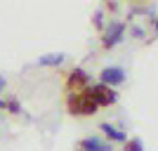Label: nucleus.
Listing matches in <instances>:
<instances>
[{
  "mask_svg": "<svg viewBox=\"0 0 158 151\" xmlns=\"http://www.w3.org/2000/svg\"><path fill=\"white\" fill-rule=\"evenodd\" d=\"M85 97H90L94 102L97 106H111V104H116L118 102V92L113 90V87H109V85H90V87H85V92H83Z\"/></svg>",
  "mask_w": 158,
  "mask_h": 151,
  "instance_id": "f257e3e1",
  "label": "nucleus"
},
{
  "mask_svg": "<svg viewBox=\"0 0 158 151\" xmlns=\"http://www.w3.org/2000/svg\"><path fill=\"white\" fill-rule=\"evenodd\" d=\"M66 106H69V111L73 116H92L97 111V104L90 97H85V94H69Z\"/></svg>",
  "mask_w": 158,
  "mask_h": 151,
  "instance_id": "f03ea898",
  "label": "nucleus"
},
{
  "mask_svg": "<svg viewBox=\"0 0 158 151\" xmlns=\"http://www.w3.org/2000/svg\"><path fill=\"white\" fill-rule=\"evenodd\" d=\"M123 36H125V24L123 21H111L104 31V38H102L104 50H111L113 45H118L120 40H123Z\"/></svg>",
  "mask_w": 158,
  "mask_h": 151,
  "instance_id": "7ed1b4c3",
  "label": "nucleus"
},
{
  "mask_svg": "<svg viewBox=\"0 0 158 151\" xmlns=\"http://www.w3.org/2000/svg\"><path fill=\"white\" fill-rule=\"evenodd\" d=\"M99 78H102V85H120L123 80H125V71L120 69V66H104L102 73H99Z\"/></svg>",
  "mask_w": 158,
  "mask_h": 151,
  "instance_id": "20e7f679",
  "label": "nucleus"
},
{
  "mask_svg": "<svg viewBox=\"0 0 158 151\" xmlns=\"http://www.w3.org/2000/svg\"><path fill=\"white\" fill-rule=\"evenodd\" d=\"M78 149L80 151H111V144L104 142V139H99V137H87L78 144Z\"/></svg>",
  "mask_w": 158,
  "mask_h": 151,
  "instance_id": "39448f33",
  "label": "nucleus"
},
{
  "mask_svg": "<svg viewBox=\"0 0 158 151\" xmlns=\"http://www.w3.org/2000/svg\"><path fill=\"white\" fill-rule=\"evenodd\" d=\"M87 83H90V76H87L83 69H73L71 71V76H69V87H71V90H78V87L85 90Z\"/></svg>",
  "mask_w": 158,
  "mask_h": 151,
  "instance_id": "423d86ee",
  "label": "nucleus"
},
{
  "mask_svg": "<svg viewBox=\"0 0 158 151\" xmlns=\"http://www.w3.org/2000/svg\"><path fill=\"white\" fill-rule=\"evenodd\" d=\"M102 132H104L109 139H116V142H127L125 132L118 130V128H116V125H111V123H102Z\"/></svg>",
  "mask_w": 158,
  "mask_h": 151,
  "instance_id": "0eeeda50",
  "label": "nucleus"
},
{
  "mask_svg": "<svg viewBox=\"0 0 158 151\" xmlns=\"http://www.w3.org/2000/svg\"><path fill=\"white\" fill-rule=\"evenodd\" d=\"M66 57L61 52H54V54H43L38 59V64H43V66H57V64H61Z\"/></svg>",
  "mask_w": 158,
  "mask_h": 151,
  "instance_id": "6e6552de",
  "label": "nucleus"
},
{
  "mask_svg": "<svg viewBox=\"0 0 158 151\" xmlns=\"http://www.w3.org/2000/svg\"><path fill=\"white\" fill-rule=\"evenodd\" d=\"M0 109H7V111H12V113H19L21 104L14 97H10V99H0Z\"/></svg>",
  "mask_w": 158,
  "mask_h": 151,
  "instance_id": "1a4fd4ad",
  "label": "nucleus"
},
{
  "mask_svg": "<svg viewBox=\"0 0 158 151\" xmlns=\"http://www.w3.org/2000/svg\"><path fill=\"white\" fill-rule=\"evenodd\" d=\"M123 151H144V142L142 139H127Z\"/></svg>",
  "mask_w": 158,
  "mask_h": 151,
  "instance_id": "9d476101",
  "label": "nucleus"
},
{
  "mask_svg": "<svg viewBox=\"0 0 158 151\" xmlns=\"http://www.w3.org/2000/svg\"><path fill=\"white\" fill-rule=\"evenodd\" d=\"M132 36H135V38H142V36H144V28L135 26V28H132Z\"/></svg>",
  "mask_w": 158,
  "mask_h": 151,
  "instance_id": "9b49d317",
  "label": "nucleus"
},
{
  "mask_svg": "<svg viewBox=\"0 0 158 151\" xmlns=\"http://www.w3.org/2000/svg\"><path fill=\"white\" fill-rule=\"evenodd\" d=\"M94 26H102V12H94Z\"/></svg>",
  "mask_w": 158,
  "mask_h": 151,
  "instance_id": "f8f14e48",
  "label": "nucleus"
},
{
  "mask_svg": "<svg viewBox=\"0 0 158 151\" xmlns=\"http://www.w3.org/2000/svg\"><path fill=\"white\" fill-rule=\"evenodd\" d=\"M0 90H5V78L0 76Z\"/></svg>",
  "mask_w": 158,
  "mask_h": 151,
  "instance_id": "ddd939ff",
  "label": "nucleus"
},
{
  "mask_svg": "<svg viewBox=\"0 0 158 151\" xmlns=\"http://www.w3.org/2000/svg\"><path fill=\"white\" fill-rule=\"evenodd\" d=\"M156 31H158V19H156Z\"/></svg>",
  "mask_w": 158,
  "mask_h": 151,
  "instance_id": "4468645a",
  "label": "nucleus"
}]
</instances>
